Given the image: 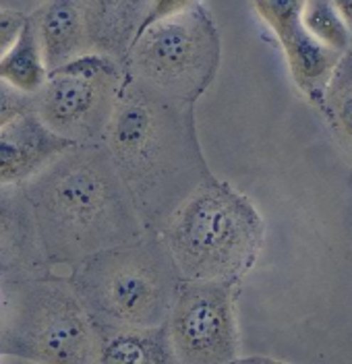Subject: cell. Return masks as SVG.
<instances>
[{
	"mask_svg": "<svg viewBox=\"0 0 352 364\" xmlns=\"http://www.w3.org/2000/svg\"><path fill=\"white\" fill-rule=\"evenodd\" d=\"M195 104L172 97L124 68L102 143L145 232L160 234L181 203L213 176L195 129Z\"/></svg>",
	"mask_w": 352,
	"mask_h": 364,
	"instance_id": "cell-1",
	"label": "cell"
},
{
	"mask_svg": "<svg viewBox=\"0 0 352 364\" xmlns=\"http://www.w3.org/2000/svg\"><path fill=\"white\" fill-rule=\"evenodd\" d=\"M48 267L70 269L145 232L106 145L77 143L23 182Z\"/></svg>",
	"mask_w": 352,
	"mask_h": 364,
	"instance_id": "cell-2",
	"label": "cell"
},
{
	"mask_svg": "<svg viewBox=\"0 0 352 364\" xmlns=\"http://www.w3.org/2000/svg\"><path fill=\"white\" fill-rule=\"evenodd\" d=\"M94 318L97 331L166 325L183 277L162 234L100 250L67 275Z\"/></svg>",
	"mask_w": 352,
	"mask_h": 364,
	"instance_id": "cell-3",
	"label": "cell"
},
{
	"mask_svg": "<svg viewBox=\"0 0 352 364\" xmlns=\"http://www.w3.org/2000/svg\"><path fill=\"white\" fill-rule=\"evenodd\" d=\"M100 333L69 277L52 269L2 284L0 360L97 364Z\"/></svg>",
	"mask_w": 352,
	"mask_h": 364,
	"instance_id": "cell-4",
	"label": "cell"
},
{
	"mask_svg": "<svg viewBox=\"0 0 352 364\" xmlns=\"http://www.w3.org/2000/svg\"><path fill=\"white\" fill-rule=\"evenodd\" d=\"M160 234L185 282H238L255 261L261 220L249 199L210 176Z\"/></svg>",
	"mask_w": 352,
	"mask_h": 364,
	"instance_id": "cell-5",
	"label": "cell"
},
{
	"mask_svg": "<svg viewBox=\"0 0 352 364\" xmlns=\"http://www.w3.org/2000/svg\"><path fill=\"white\" fill-rule=\"evenodd\" d=\"M122 65L151 87L195 104L218 75V29L197 2L137 31Z\"/></svg>",
	"mask_w": 352,
	"mask_h": 364,
	"instance_id": "cell-6",
	"label": "cell"
},
{
	"mask_svg": "<svg viewBox=\"0 0 352 364\" xmlns=\"http://www.w3.org/2000/svg\"><path fill=\"white\" fill-rule=\"evenodd\" d=\"M122 75V60L90 50L48 70L44 85L33 93V112L52 133L75 145L97 143L114 112Z\"/></svg>",
	"mask_w": 352,
	"mask_h": 364,
	"instance_id": "cell-7",
	"label": "cell"
},
{
	"mask_svg": "<svg viewBox=\"0 0 352 364\" xmlns=\"http://www.w3.org/2000/svg\"><path fill=\"white\" fill-rule=\"evenodd\" d=\"M236 282H185L166 321L176 363H236Z\"/></svg>",
	"mask_w": 352,
	"mask_h": 364,
	"instance_id": "cell-8",
	"label": "cell"
},
{
	"mask_svg": "<svg viewBox=\"0 0 352 364\" xmlns=\"http://www.w3.org/2000/svg\"><path fill=\"white\" fill-rule=\"evenodd\" d=\"M46 272L23 184H0V284Z\"/></svg>",
	"mask_w": 352,
	"mask_h": 364,
	"instance_id": "cell-9",
	"label": "cell"
},
{
	"mask_svg": "<svg viewBox=\"0 0 352 364\" xmlns=\"http://www.w3.org/2000/svg\"><path fill=\"white\" fill-rule=\"evenodd\" d=\"M70 145L75 143L52 133L33 110L21 114L0 129V184H23Z\"/></svg>",
	"mask_w": 352,
	"mask_h": 364,
	"instance_id": "cell-10",
	"label": "cell"
},
{
	"mask_svg": "<svg viewBox=\"0 0 352 364\" xmlns=\"http://www.w3.org/2000/svg\"><path fill=\"white\" fill-rule=\"evenodd\" d=\"M29 17L48 70L63 67L92 50L77 0H46Z\"/></svg>",
	"mask_w": 352,
	"mask_h": 364,
	"instance_id": "cell-11",
	"label": "cell"
},
{
	"mask_svg": "<svg viewBox=\"0 0 352 364\" xmlns=\"http://www.w3.org/2000/svg\"><path fill=\"white\" fill-rule=\"evenodd\" d=\"M85 19L90 46L94 52L110 54L118 60L133 40L145 15L147 0H77Z\"/></svg>",
	"mask_w": 352,
	"mask_h": 364,
	"instance_id": "cell-12",
	"label": "cell"
},
{
	"mask_svg": "<svg viewBox=\"0 0 352 364\" xmlns=\"http://www.w3.org/2000/svg\"><path fill=\"white\" fill-rule=\"evenodd\" d=\"M97 364H172L176 363L166 325L102 329Z\"/></svg>",
	"mask_w": 352,
	"mask_h": 364,
	"instance_id": "cell-13",
	"label": "cell"
},
{
	"mask_svg": "<svg viewBox=\"0 0 352 364\" xmlns=\"http://www.w3.org/2000/svg\"><path fill=\"white\" fill-rule=\"evenodd\" d=\"M284 48L286 60L297 85L311 95L313 100L328 87L329 77L338 65V54L326 44H321L315 36H311L305 25H297L286 36L278 40Z\"/></svg>",
	"mask_w": 352,
	"mask_h": 364,
	"instance_id": "cell-14",
	"label": "cell"
},
{
	"mask_svg": "<svg viewBox=\"0 0 352 364\" xmlns=\"http://www.w3.org/2000/svg\"><path fill=\"white\" fill-rule=\"evenodd\" d=\"M46 77L48 68L44 65L38 36L29 17L15 44L0 58V81L11 85L13 90L33 95L44 85Z\"/></svg>",
	"mask_w": 352,
	"mask_h": 364,
	"instance_id": "cell-15",
	"label": "cell"
},
{
	"mask_svg": "<svg viewBox=\"0 0 352 364\" xmlns=\"http://www.w3.org/2000/svg\"><path fill=\"white\" fill-rule=\"evenodd\" d=\"M303 25L311 36L336 52H344L351 44V29L331 0H306Z\"/></svg>",
	"mask_w": 352,
	"mask_h": 364,
	"instance_id": "cell-16",
	"label": "cell"
},
{
	"mask_svg": "<svg viewBox=\"0 0 352 364\" xmlns=\"http://www.w3.org/2000/svg\"><path fill=\"white\" fill-rule=\"evenodd\" d=\"M306 0H253V6L263 23L280 40L290 29L303 23Z\"/></svg>",
	"mask_w": 352,
	"mask_h": 364,
	"instance_id": "cell-17",
	"label": "cell"
},
{
	"mask_svg": "<svg viewBox=\"0 0 352 364\" xmlns=\"http://www.w3.org/2000/svg\"><path fill=\"white\" fill-rule=\"evenodd\" d=\"M31 110H33V95L13 90L11 85L0 81V129Z\"/></svg>",
	"mask_w": 352,
	"mask_h": 364,
	"instance_id": "cell-18",
	"label": "cell"
},
{
	"mask_svg": "<svg viewBox=\"0 0 352 364\" xmlns=\"http://www.w3.org/2000/svg\"><path fill=\"white\" fill-rule=\"evenodd\" d=\"M27 19H29V15L23 11L0 4V58L4 56V52L11 46L15 44Z\"/></svg>",
	"mask_w": 352,
	"mask_h": 364,
	"instance_id": "cell-19",
	"label": "cell"
},
{
	"mask_svg": "<svg viewBox=\"0 0 352 364\" xmlns=\"http://www.w3.org/2000/svg\"><path fill=\"white\" fill-rule=\"evenodd\" d=\"M193 4H197V0H147L145 15H143V19H141V23L137 25L135 33L141 31L143 27H147L149 23L160 21V19L170 17V15H176V13L185 11V9L193 6ZM135 33H133V36H135Z\"/></svg>",
	"mask_w": 352,
	"mask_h": 364,
	"instance_id": "cell-20",
	"label": "cell"
},
{
	"mask_svg": "<svg viewBox=\"0 0 352 364\" xmlns=\"http://www.w3.org/2000/svg\"><path fill=\"white\" fill-rule=\"evenodd\" d=\"M338 118H340L342 129L352 136V90L340 100V104H338Z\"/></svg>",
	"mask_w": 352,
	"mask_h": 364,
	"instance_id": "cell-21",
	"label": "cell"
},
{
	"mask_svg": "<svg viewBox=\"0 0 352 364\" xmlns=\"http://www.w3.org/2000/svg\"><path fill=\"white\" fill-rule=\"evenodd\" d=\"M46 0H2L0 4L2 6H11V9H17V11H23L27 15H31L38 6H42Z\"/></svg>",
	"mask_w": 352,
	"mask_h": 364,
	"instance_id": "cell-22",
	"label": "cell"
},
{
	"mask_svg": "<svg viewBox=\"0 0 352 364\" xmlns=\"http://www.w3.org/2000/svg\"><path fill=\"white\" fill-rule=\"evenodd\" d=\"M331 2L338 9V13L342 15V19L346 21V25L352 27V0H331Z\"/></svg>",
	"mask_w": 352,
	"mask_h": 364,
	"instance_id": "cell-23",
	"label": "cell"
},
{
	"mask_svg": "<svg viewBox=\"0 0 352 364\" xmlns=\"http://www.w3.org/2000/svg\"><path fill=\"white\" fill-rule=\"evenodd\" d=\"M0 298H2V284H0Z\"/></svg>",
	"mask_w": 352,
	"mask_h": 364,
	"instance_id": "cell-24",
	"label": "cell"
}]
</instances>
